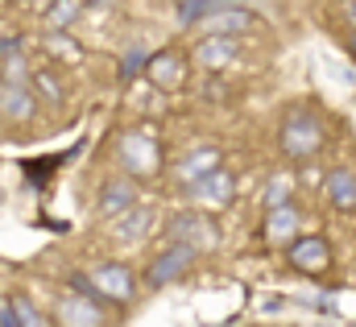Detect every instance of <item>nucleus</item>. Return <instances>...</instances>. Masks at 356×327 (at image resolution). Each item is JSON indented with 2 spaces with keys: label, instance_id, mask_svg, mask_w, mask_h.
I'll return each mask as SVG.
<instances>
[{
  "label": "nucleus",
  "instance_id": "nucleus-1",
  "mask_svg": "<svg viewBox=\"0 0 356 327\" xmlns=\"http://www.w3.org/2000/svg\"><path fill=\"white\" fill-rule=\"evenodd\" d=\"M277 150L290 158V162H311L319 150H323V129L311 112H290L277 129Z\"/></svg>",
  "mask_w": 356,
  "mask_h": 327
},
{
  "label": "nucleus",
  "instance_id": "nucleus-2",
  "mask_svg": "<svg viewBox=\"0 0 356 327\" xmlns=\"http://www.w3.org/2000/svg\"><path fill=\"white\" fill-rule=\"evenodd\" d=\"M116 158L124 162V170H129L133 178H154V174L162 170V150H158V141L145 137V133H129V137H120Z\"/></svg>",
  "mask_w": 356,
  "mask_h": 327
},
{
  "label": "nucleus",
  "instance_id": "nucleus-3",
  "mask_svg": "<svg viewBox=\"0 0 356 327\" xmlns=\"http://www.w3.org/2000/svg\"><path fill=\"white\" fill-rule=\"evenodd\" d=\"M91 282H95V290H99L104 303L124 307V303L137 298V278H133V269L120 265V261H104V265H95V269H91Z\"/></svg>",
  "mask_w": 356,
  "mask_h": 327
},
{
  "label": "nucleus",
  "instance_id": "nucleus-4",
  "mask_svg": "<svg viewBox=\"0 0 356 327\" xmlns=\"http://www.w3.org/2000/svg\"><path fill=\"white\" fill-rule=\"evenodd\" d=\"M286 261H290L298 273L319 278V273L332 269V245H327L323 237H302V232H298V237L286 245Z\"/></svg>",
  "mask_w": 356,
  "mask_h": 327
},
{
  "label": "nucleus",
  "instance_id": "nucleus-5",
  "mask_svg": "<svg viewBox=\"0 0 356 327\" xmlns=\"http://www.w3.org/2000/svg\"><path fill=\"white\" fill-rule=\"evenodd\" d=\"M195 257H199V248H191V245H182V241H175V245L166 248L149 269H145V286L149 290H162V286H170L175 278H182L191 265H195Z\"/></svg>",
  "mask_w": 356,
  "mask_h": 327
},
{
  "label": "nucleus",
  "instance_id": "nucleus-6",
  "mask_svg": "<svg viewBox=\"0 0 356 327\" xmlns=\"http://www.w3.org/2000/svg\"><path fill=\"white\" fill-rule=\"evenodd\" d=\"M170 232H175V241L199 248V253L220 245V228L211 224V216H207V212H178L175 224H170Z\"/></svg>",
  "mask_w": 356,
  "mask_h": 327
},
{
  "label": "nucleus",
  "instance_id": "nucleus-7",
  "mask_svg": "<svg viewBox=\"0 0 356 327\" xmlns=\"http://www.w3.org/2000/svg\"><path fill=\"white\" fill-rule=\"evenodd\" d=\"M99 303H104V298H95V294H79V290H71V294H63V298H58L54 319H58V324H67V327H99V324H104Z\"/></svg>",
  "mask_w": 356,
  "mask_h": 327
},
{
  "label": "nucleus",
  "instance_id": "nucleus-8",
  "mask_svg": "<svg viewBox=\"0 0 356 327\" xmlns=\"http://www.w3.org/2000/svg\"><path fill=\"white\" fill-rule=\"evenodd\" d=\"M236 54H241V38H232V33H203L195 46V63L207 71H224Z\"/></svg>",
  "mask_w": 356,
  "mask_h": 327
},
{
  "label": "nucleus",
  "instance_id": "nucleus-9",
  "mask_svg": "<svg viewBox=\"0 0 356 327\" xmlns=\"http://www.w3.org/2000/svg\"><path fill=\"white\" fill-rule=\"evenodd\" d=\"M145 79L154 83L158 91H178L186 83V58L178 50H158L149 63H145Z\"/></svg>",
  "mask_w": 356,
  "mask_h": 327
},
{
  "label": "nucleus",
  "instance_id": "nucleus-10",
  "mask_svg": "<svg viewBox=\"0 0 356 327\" xmlns=\"http://www.w3.org/2000/svg\"><path fill=\"white\" fill-rule=\"evenodd\" d=\"M112 224V237L120 241L124 248L141 245L145 237H149V228H154V207H141V203H133L129 212H120L116 220H108Z\"/></svg>",
  "mask_w": 356,
  "mask_h": 327
},
{
  "label": "nucleus",
  "instance_id": "nucleus-11",
  "mask_svg": "<svg viewBox=\"0 0 356 327\" xmlns=\"http://www.w3.org/2000/svg\"><path fill=\"white\" fill-rule=\"evenodd\" d=\"M186 191H191L199 203L224 207V203H232V195H236V182H232V174H228L224 166H216L211 174H203V178H195V182H186Z\"/></svg>",
  "mask_w": 356,
  "mask_h": 327
},
{
  "label": "nucleus",
  "instance_id": "nucleus-12",
  "mask_svg": "<svg viewBox=\"0 0 356 327\" xmlns=\"http://www.w3.org/2000/svg\"><path fill=\"white\" fill-rule=\"evenodd\" d=\"M133 203H137V182H129V178H108V182L99 186V195H95L99 220H116V216L129 212Z\"/></svg>",
  "mask_w": 356,
  "mask_h": 327
},
{
  "label": "nucleus",
  "instance_id": "nucleus-13",
  "mask_svg": "<svg viewBox=\"0 0 356 327\" xmlns=\"http://www.w3.org/2000/svg\"><path fill=\"white\" fill-rule=\"evenodd\" d=\"M199 29H203V33H232V38H241L245 29H253V13L241 8V4H216V8L199 21Z\"/></svg>",
  "mask_w": 356,
  "mask_h": 327
},
{
  "label": "nucleus",
  "instance_id": "nucleus-14",
  "mask_svg": "<svg viewBox=\"0 0 356 327\" xmlns=\"http://www.w3.org/2000/svg\"><path fill=\"white\" fill-rule=\"evenodd\" d=\"M38 112V95L25 83H0V116L13 125H29Z\"/></svg>",
  "mask_w": 356,
  "mask_h": 327
},
{
  "label": "nucleus",
  "instance_id": "nucleus-15",
  "mask_svg": "<svg viewBox=\"0 0 356 327\" xmlns=\"http://www.w3.org/2000/svg\"><path fill=\"white\" fill-rule=\"evenodd\" d=\"M266 237L273 245H290L298 237V207L286 199L277 207H266Z\"/></svg>",
  "mask_w": 356,
  "mask_h": 327
},
{
  "label": "nucleus",
  "instance_id": "nucleus-16",
  "mask_svg": "<svg viewBox=\"0 0 356 327\" xmlns=\"http://www.w3.org/2000/svg\"><path fill=\"white\" fill-rule=\"evenodd\" d=\"M220 166V150L216 145H195L191 154H182L175 166V178L186 186V182H195V178H203V174H211Z\"/></svg>",
  "mask_w": 356,
  "mask_h": 327
},
{
  "label": "nucleus",
  "instance_id": "nucleus-17",
  "mask_svg": "<svg viewBox=\"0 0 356 327\" xmlns=\"http://www.w3.org/2000/svg\"><path fill=\"white\" fill-rule=\"evenodd\" d=\"M327 203L336 212H356V170H332L327 174Z\"/></svg>",
  "mask_w": 356,
  "mask_h": 327
},
{
  "label": "nucleus",
  "instance_id": "nucleus-18",
  "mask_svg": "<svg viewBox=\"0 0 356 327\" xmlns=\"http://www.w3.org/2000/svg\"><path fill=\"white\" fill-rule=\"evenodd\" d=\"M0 327H46V315H42L25 294H13V298L0 307Z\"/></svg>",
  "mask_w": 356,
  "mask_h": 327
},
{
  "label": "nucleus",
  "instance_id": "nucleus-19",
  "mask_svg": "<svg viewBox=\"0 0 356 327\" xmlns=\"http://www.w3.org/2000/svg\"><path fill=\"white\" fill-rule=\"evenodd\" d=\"M29 67L21 54V42H0V83H25Z\"/></svg>",
  "mask_w": 356,
  "mask_h": 327
},
{
  "label": "nucleus",
  "instance_id": "nucleus-20",
  "mask_svg": "<svg viewBox=\"0 0 356 327\" xmlns=\"http://www.w3.org/2000/svg\"><path fill=\"white\" fill-rule=\"evenodd\" d=\"M79 13H83L79 0H54V4L46 8V29H71V25L79 21Z\"/></svg>",
  "mask_w": 356,
  "mask_h": 327
},
{
  "label": "nucleus",
  "instance_id": "nucleus-21",
  "mask_svg": "<svg viewBox=\"0 0 356 327\" xmlns=\"http://www.w3.org/2000/svg\"><path fill=\"white\" fill-rule=\"evenodd\" d=\"M216 4H220V0H182V4H178V25H199Z\"/></svg>",
  "mask_w": 356,
  "mask_h": 327
},
{
  "label": "nucleus",
  "instance_id": "nucleus-22",
  "mask_svg": "<svg viewBox=\"0 0 356 327\" xmlns=\"http://www.w3.org/2000/svg\"><path fill=\"white\" fill-rule=\"evenodd\" d=\"M29 79H33V91H38L42 99H50V104H63V99H67V91L54 83V75H46V71H33Z\"/></svg>",
  "mask_w": 356,
  "mask_h": 327
},
{
  "label": "nucleus",
  "instance_id": "nucleus-23",
  "mask_svg": "<svg viewBox=\"0 0 356 327\" xmlns=\"http://www.w3.org/2000/svg\"><path fill=\"white\" fill-rule=\"evenodd\" d=\"M290 199V178L286 174H273L266 182V207H277V203H286Z\"/></svg>",
  "mask_w": 356,
  "mask_h": 327
},
{
  "label": "nucleus",
  "instance_id": "nucleus-24",
  "mask_svg": "<svg viewBox=\"0 0 356 327\" xmlns=\"http://www.w3.org/2000/svg\"><path fill=\"white\" fill-rule=\"evenodd\" d=\"M344 17H348V25L356 29V0H344Z\"/></svg>",
  "mask_w": 356,
  "mask_h": 327
},
{
  "label": "nucleus",
  "instance_id": "nucleus-25",
  "mask_svg": "<svg viewBox=\"0 0 356 327\" xmlns=\"http://www.w3.org/2000/svg\"><path fill=\"white\" fill-rule=\"evenodd\" d=\"M348 50H353V58H356V33H353V46H348Z\"/></svg>",
  "mask_w": 356,
  "mask_h": 327
}]
</instances>
